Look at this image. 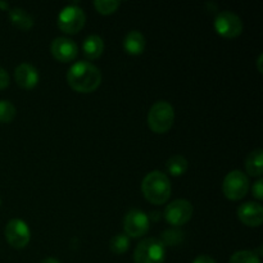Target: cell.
Listing matches in <instances>:
<instances>
[{
  "mask_svg": "<svg viewBox=\"0 0 263 263\" xmlns=\"http://www.w3.org/2000/svg\"><path fill=\"white\" fill-rule=\"evenodd\" d=\"M164 259H166V248L161 239H144L136 246L134 252L135 263H163Z\"/></svg>",
  "mask_w": 263,
  "mask_h": 263,
  "instance_id": "277c9868",
  "label": "cell"
},
{
  "mask_svg": "<svg viewBox=\"0 0 263 263\" xmlns=\"http://www.w3.org/2000/svg\"><path fill=\"white\" fill-rule=\"evenodd\" d=\"M15 82L23 89H32L39 82V71L30 63H21L14 69Z\"/></svg>",
  "mask_w": 263,
  "mask_h": 263,
  "instance_id": "4fadbf2b",
  "label": "cell"
},
{
  "mask_svg": "<svg viewBox=\"0 0 263 263\" xmlns=\"http://www.w3.org/2000/svg\"><path fill=\"white\" fill-rule=\"evenodd\" d=\"M58 27L66 33H77L86 22V15L82 8L77 5H67L58 14Z\"/></svg>",
  "mask_w": 263,
  "mask_h": 263,
  "instance_id": "8992f818",
  "label": "cell"
},
{
  "mask_svg": "<svg viewBox=\"0 0 263 263\" xmlns=\"http://www.w3.org/2000/svg\"><path fill=\"white\" fill-rule=\"evenodd\" d=\"M167 171L168 174H171L172 176L179 177L182 176L185 172L187 171V167H189V162L181 154H175V156L170 157L168 161L166 163Z\"/></svg>",
  "mask_w": 263,
  "mask_h": 263,
  "instance_id": "ac0fdd59",
  "label": "cell"
},
{
  "mask_svg": "<svg viewBox=\"0 0 263 263\" xmlns=\"http://www.w3.org/2000/svg\"><path fill=\"white\" fill-rule=\"evenodd\" d=\"M145 37L138 30L130 31L123 39V48L128 54H133V55H139L143 53L145 49Z\"/></svg>",
  "mask_w": 263,
  "mask_h": 263,
  "instance_id": "5bb4252c",
  "label": "cell"
},
{
  "mask_svg": "<svg viewBox=\"0 0 263 263\" xmlns=\"http://www.w3.org/2000/svg\"><path fill=\"white\" fill-rule=\"evenodd\" d=\"M10 22L22 31H28L33 26V18L23 8L14 7L9 10Z\"/></svg>",
  "mask_w": 263,
  "mask_h": 263,
  "instance_id": "2e32d148",
  "label": "cell"
},
{
  "mask_svg": "<svg viewBox=\"0 0 263 263\" xmlns=\"http://www.w3.org/2000/svg\"><path fill=\"white\" fill-rule=\"evenodd\" d=\"M82 51L89 59H97L104 51V41L99 35L87 36L82 44Z\"/></svg>",
  "mask_w": 263,
  "mask_h": 263,
  "instance_id": "9a60e30c",
  "label": "cell"
},
{
  "mask_svg": "<svg viewBox=\"0 0 263 263\" xmlns=\"http://www.w3.org/2000/svg\"><path fill=\"white\" fill-rule=\"evenodd\" d=\"M121 3L118 0H95L94 7L102 14H112L117 10Z\"/></svg>",
  "mask_w": 263,
  "mask_h": 263,
  "instance_id": "7402d4cb",
  "label": "cell"
},
{
  "mask_svg": "<svg viewBox=\"0 0 263 263\" xmlns=\"http://www.w3.org/2000/svg\"><path fill=\"white\" fill-rule=\"evenodd\" d=\"M144 197L152 204H164L171 195V182L167 175L161 171H152L145 175L141 182Z\"/></svg>",
  "mask_w": 263,
  "mask_h": 263,
  "instance_id": "7a4b0ae2",
  "label": "cell"
},
{
  "mask_svg": "<svg viewBox=\"0 0 263 263\" xmlns=\"http://www.w3.org/2000/svg\"><path fill=\"white\" fill-rule=\"evenodd\" d=\"M4 235L10 247L15 249H23L30 243L31 231L25 221L13 218L5 226Z\"/></svg>",
  "mask_w": 263,
  "mask_h": 263,
  "instance_id": "52a82bcc",
  "label": "cell"
},
{
  "mask_svg": "<svg viewBox=\"0 0 263 263\" xmlns=\"http://www.w3.org/2000/svg\"><path fill=\"white\" fill-rule=\"evenodd\" d=\"M50 50L57 61L66 63V62H71L76 58L79 54V46L72 39L61 36L51 41Z\"/></svg>",
  "mask_w": 263,
  "mask_h": 263,
  "instance_id": "8fae6325",
  "label": "cell"
},
{
  "mask_svg": "<svg viewBox=\"0 0 263 263\" xmlns=\"http://www.w3.org/2000/svg\"><path fill=\"white\" fill-rule=\"evenodd\" d=\"M0 205H2V200H0Z\"/></svg>",
  "mask_w": 263,
  "mask_h": 263,
  "instance_id": "f1b7e54d",
  "label": "cell"
},
{
  "mask_svg": "<svg viewBox=\"0 0 263 263\" xmlns=\"http://www.w3.org/2000/svg\"><path fill=\"white\" fill-rule=\"evenodd\" d=\"M15 109L14 104L9 100H0V122L8 123L12 122L15 117Z\"/></svg>",
  "mask_w": 263,
  "mask_h": 263,
  "instance_id": "ffe728a7",
  "label": "cell"
},
{
  "mask_svg": "<svg viewBox=\"0 0 263 263\" xmlns=\"http://www.w3.org/2000/svg\"><path fill=\"white\" fill-rule=\"evenodd\" d=\"M67 81L73 90L79 92H92L102 82V72L87 61H80L72 64L67 72Z\"/></svg>",
  "mask_w": 263,
  "mask_h": 263,
  "instance_id": "6da1fadb",
  "label": "cell"
},
{
  "mask_svg": "<svg viewBox=\"0 0 263 263\" xmlns=\"http://www.w3.org/2000/svg\"><path fill=\"white\" fill-rule=\"evenodd\" d=\"M213 25L218 35L223 37H236L243 32L244 28L241 18L230 10H223L218 13Z\"/></svg>",
  "mask_w": 263,
  "mask_h": 263,
  "instance_id": "ba28073f",
  "label": "cell"
},
{
  "mask_svg": "<svg viewBox=\"0 0 263 263\" xmlns=\"http://www.w3.org/2000/svg\"><path fill=\"white\" fill-rule=\"evenodd\" d=\"M130 247V238L126 234H117L109 241V248L113 253L123 254Z\"/></svg>",
  "mask_w": 263,
  "mask_h": 263,
  "instance_id": "d6986e66",
  "label": "cell"
},
{
  "mask_svg": "<svg viewBox=\"0 0 263 263\" xmlns=\"http://www.w3.org/2000/svg\"><path fill=\"white\" fill-rule=\"evenodd\" d=\"M9 81H10L9 73H8L3 67H0V89H5V87H8Z\"/></svg>",
  "mask_w": 263,
  "mask_h": 263,
  "instance_id": "cb8c5ba5",
  "label": "cell"
},
{
  "mask_svg": "<svg viewBox=\"0 0 263 263\" xmlns=\"http://www.w3.org/2000/svg\"><path fill=\"white\" fill-rule=\"evenodd\" d=\"M238 217L249 228H258L263 222V207L257 202L243 203L238 208Z\"/></svg>",
  "mask_w": 263,
  "mask_h": 263,
  "instance_id": "7c38bea8",
  "label": "cell"
},
{
  "mask_svg": "<svg viewBox=\"0 0 263 263\" xmlns=\"http://www.w3.org/2000/svg\"><path fill=\"white\" fill-rule=\"evenodd\" d=\"M262 58H263V55H262V54H259L258 61H257V64H258V71L259 72L263 71V69H262Z\"/></svg>",
  "mask_w": 263,
  "mask_h": 263,
  "instance_id": "4316f807",
  "label": "cell"
},
{
  "mask_svg": "<svg viewBox=\"0 0 263 263\" xmlns=\"http://www.w3.org/2000/svg\"><path fill=\"white\" fill-rule=\"evenodd\" d=\"M252 193H253V197L256 199L261 200L263 199V180L259 179L258 181H256L252 187Z\"/></svg>",
  "mask_w": 263,
  "mask_h": 263,
  "instance_id": "603a6c76",
  "label": "cell"
},
{
  "mask_svg": "<svg viewBox=\"0 0 263 263\" xmlns=\"http://www.w3.org/2000/svg\"><path fill=\"white\" fill-rule=\"evenodd\" d=\"M246 170L248 175L253 177H261L263 174V151L254 149L247 156Z\"/></svg>",
  "mask_w": 263,
  "mask_h": 263,
  "instance_id": "e0dca14e",
  "label": "cell"
},
{
  "mask_svg": "<svg viewBox=\"0 0 263 263\" xmlns=\"http://www.w3.org/2000/svg\"><path fill=\"white\" fill-rule=\"evenodd\" d=\"M193 263H216V261L212 257L204 256V254H203V256H198L197 258L193 261Z\"/></svg>",
  "mask_w": 263,
  "mask_h": 263,
  "instance_id": "d4e9b609",
  "label": "cell"
},
{
  "mask_svg": "<svg viewBox=\"0 0 263 263\" xmlns=\"http://www.w3.org/2000/svg\"><path fill=\"white\" fill-rule=\"evenodd\" d=\"M123 229L127 236L140 238L149 230V217L140 210H130L123 218Z\"/></svg>",
  "mask_w": 263,
  "mask_h": 263,
  "instance_id": "30bf717a",
  "label": "cell"
},
{
  "mask_svg": "<svg viewBox=\"0 0 263 263\" xmlns=\"http://www.w3.org/2000/svg\"><path fill=\"white\" fill-rule=\"evenodd\" d=\"M40 263H61V262H59L58 259L53 258V257H48V258L43 259V261H41Z\"/></svg>",
  "mask_w": 263,
  "mask_h": 263,
  "instance_id": "484cf974",
  "label": "cell"
},
{
  "mask_svg": "<svg viewBox=\"0 0 263 263\" xmlns=\"http://www.w3.org/2000/svg\"><path fill=\"white\" fill-rule=\"evenodd\" d=\"M229 263H261V259L252 251H238L230 257Z\"/></svg>",
  "mask_w": 263,
  "mask_h": 263,
  "instance_id": "44dd1931",
  "label": "cell"
},
{
  "mask_svg": "<svg viewBox=\"0 0 263 263\" xmlns=\"http://www.w3.org/2000/svg\"><path fill=\"white\" fill-rule=\"evenodd\" d=\"M193 216V205L186 199H175L164 210V218L172 226H182Z\"/></svg>",
  "mask_w": 263,
  "mask_h": 263,
  "instance_id": "9c48e42d",
  "label": "cell"
},
{
  "mask_svg": "<svg viewBox=\"0 0 263 263\" xmlns=\"http://www.w3.org/2000/svg\"><path fill=\"white\" fill-rule=\"evenodd\" d=\"M249 179L244 172L239 170L230 171L225 176L222 182V192L230 200H240L247 195L249 190Z\"/></svg>",
  "mask_w": 263,
  "mask_h": 263,
  "instance_id": "5b68a950",
  "label": "cell"
},
{
  "mask_svg": "<svg viewBox=\"0 0 263 263\" xmlns=\"http://www.w3.org/2000/svg\"><path fill=\"white\" fill-rule=\"evenodd\" d=\"M0 8H3V9H8V8H9V5H8V3L0 2Z\"/></svg>",
  "mask_w": 263,
  "mask_h": 263,
  "instance_id": "83f0119b",
  "label": "cell"
},
{
  "mask_svg": "<svg viewBox=\"0 0 263 263\" xmlns=\"http://www.w3.org/2000/svg\"><path fill=\"white\" fill-rule=\"evenodd\" d=\"M175 122V109L171 103L158 100L148 112V126L153 133L164 134L171 130Z\"/></svg>",
  "mask_w": 263,
  "mask_h": 263,
  "instance_id": "3957f363",
  "label": "cell"
}]
</instances>
